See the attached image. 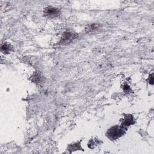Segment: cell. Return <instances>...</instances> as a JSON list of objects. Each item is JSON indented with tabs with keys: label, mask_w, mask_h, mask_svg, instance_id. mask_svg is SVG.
I'll return each instance as SVG.
<instances>
[{
	"label": "cell",
	"mask_w": 154,
	"mask_h": 154,
	"mask_svg": "<svg viewBox=\"0 0 154 154\" xmlns=\"http://www.w3.org/2000/svg\"><path fill=\"white\" fill-rule=\"evenodd\" d=\"M126 128L122 125H116L109 128L106 132V137L111 140H116L126 133Z\"/></svg>",
	"instance_id": "obj_1"
},
{
	"label": "cell",
	"mask_w": 154,
	"mask_h": 154,
	"mask_svg": "<svg viewBox=\"0 0 154 154\" xmlns=\"http://www.w3.org/2000/svg\"><path fill=\"white\" fill-rule=\"evenodd\" d=\"M77 37L78 34L75 32L72 31H66L63 32L61 40L58 43L60 45H66L70 43Z\"/></svg>",
	"instance_id": "obj_2"
},
{
	"label": "cell",
	"mask_w": 154,
	"mask_h": 154,
	"mask_svg": "<svg viewBox=\"0 0 154 154\" xmlns=\"http://www.w3.org/2000/svg\"><path fill=\"white\" fill-rule=\"evenodd\" d=\"M60 14V11L58 8L53 7H47L45 8L44 14L48 17L54 18L58 16Z\"/></svg>",
	"instance_id": "obj_3"
},
{
	"label": "cell",
	"mask_w": 154,
	"mask_h": 154,
	"mask_svg": "<svg viewBox=\"0 0 154 154\" xmlns=\"http://www.w3.org/2000/svg\"><path fill=\"white\" fill-rule=\"evenodd\" d=\"M120 122H121V125L127 128L128 126L132 125H134L135 122V120L132 114H125L124 118L120 120Z\"/></svg>",
	"instance_id": "obj_4"
},
{
	"label": "cell",
	"mask_w": 154,
	"mask_h": 154,
	"mask_svg": "<svg viewBox=\"0 0 154 154\" xmlns=\"http://www.w3.org/2000/svg\"><path fill=\"white\" fill-rule=\"evenodd\" d=\"M81 141L82 140H80L79 141L70 144L67 148V150L69 151V153H71L72 152L76 150H83V149L81 147Z\"/></svg>",
	"instance_id": "obj_5"
},
{
	"label": "cell",
	"mask_w": 154,
	"mask_h": 154,
	"mask_svg": "<svg viewBox=\"0 0 154 154\" xmlns=\"http://www.w3.org/2000/svg\"><path fill=\"white\" fill-rule=\"evenodd\" d=\"M102 142L96 138L94 139H90L88 143V147L90 149H94L98 144H100Z\"/></svg>",
	"instance_id": "obj_6"
},
{
	"label": "cell",
	"mask_w": 154,
	"mask_h": 154,
	"mask_svg": "<svg viewBox=\"0 0 154 154\" xmlns=\"http://www.w3.org/2000/svg\"><path fill=\"white\" fill-rule=\"evenodd\" d=\"M42 79V76L39 72H35L31 78V80L34 82H40Z\"/></svg>",
	"instance_id": "obj_7"
},
{
	"label": "cell",
	"mask_w": 154,
	"mask_h": 154,
	"mask_svg": "<svg viewBox=\"0 0 154 154\" xmlns=\"http://www.w3.org/2000/svg\"><path fill=\"white\" fill-rule=\"evenodd\" d=\"M11 46L10 44L5 43L1 45V51L5 54L8 53L11 51Z\"/></svg>",
	"instance_id": "obj_8"
},
{
	"label": "cell",
	"mask_w": 154,
	"mask_h": 154,
	"mask_svg": "<svg viewBox=\"0 0 154 154\" xmlns=\"http://www.w3.org/2000/svg\"><path fill=\"white\" fill-rule=\"evenodd\" d=\"M100 26L98 24H93L90 25L87 29H86V31L87 30L89 32H93V31H96L97 29H99Z\"/></svg>",
	"instance_id": "obj_9"
}]
</instances>
